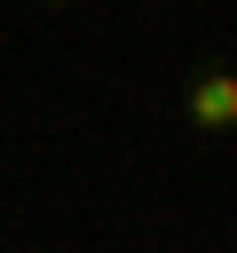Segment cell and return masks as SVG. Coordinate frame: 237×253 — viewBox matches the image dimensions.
<instances>
[{
    "label": "cell",
    "instance_id": "cell-1",
    "mask_svg": "<svg viewBox=\"0 0 237 253\" xmlns=\"http://www.w3.org/2000/svg\"><path fill=\"white\" fill-rule=\"evenodd\" d=\"M182 119L190 134H237V63L205 55L182 71Z\"/></svg>",
    "mask_w": 237,
    "mask_h": 253
},
{
    "label": "cell",
    "instance_id": "cell-2",
    "mask_svg": "<svg viewBox=\"0 0 237 253\" xmlns=\"http://www.w3.org/2000/svg\"><path fill=\"white\" fill-rule=\"evenodd\" d=\"M40 8H79V0H40Z\"/></svg>",
    "mask_w": 237,
    "mask_h": 253
}]
</instances>
